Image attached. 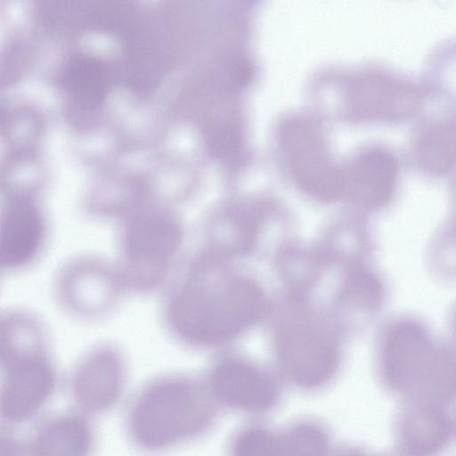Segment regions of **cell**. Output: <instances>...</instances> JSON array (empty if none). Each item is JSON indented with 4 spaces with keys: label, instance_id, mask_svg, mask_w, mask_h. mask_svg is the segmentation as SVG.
I'll list each match as a JSON object with an SVG mask.
<instances>
[{
    "label": "cell",
    "instance_id": "cell-15",
    "mask_svg": "<svg viewBox=\"0 0 456 456\" xmlns=\"http://www.w3.org/2000/svg\"><path fill=\"white\" fill-rule=\"evenodd\" d=\"M421 83L428 99L456 110V37L442 41L429 53Z\"/></svg>",
    "mask_w": 456,
    "mask_h": 456
},
{
    "label": "cell",
    "instance_id": "cell-17",
    "mask_svg": "<svg viewBox=\"0 0 456 456\" xmlns=\"http://www.w3.org/2000/svg\"><path fill=\"white\" fill-rule=\"evenodd\" d=\"M335 456H378L359 447H346ZM386 456V455H384Z\"/></svg>",
    "mask_w": 456,
    "mask_h": 456
},
{
    "label": "cell",
    "instance_id": "cell-7",
    "mask_svg": "<svg viewBox=\"0 0 456 456\" xmlns=\"http://www.w3.org/2000/svg\"><path fill=\"white\" fill-rule=\"evenodd\" d=\"M401 175L402 160L395 150L385 143L367 144L343 171L344 193L367 208H380L394 199Z\"/></svg>",
    "mask_w": 456,
    "mask_h": 456
},
{
    "label": "cell",
    "instance_id": "cell-16",
    "mask_svg": "<svg viewBox=\"0 0 456 456\" xmlns=\"http://www.w3.org/2000/svg\"><path fill=\"white\" fill-rule=\"evenodd\" d=\"M91 443L86 424L63 417L46 425L34 444V456H86Z\"/></svg>",
    "mask_w": 456,
    "mask_h": 456
},
{
    "label": "cell",
    "instance_id": "cell-18",
    "mask_svg": "<svg viewBox=\"0 0 456 456\" xmlns=\"http://www.w3.org/2000/svg\"><path fill=\"white\" fill-rule=\"evenodd\" d=\"M386 456H409V455H406V454L395 449L391 453L387 454Z\"/></svg>",
    "mask_w": 456,
    "mask_h": 456
},
{
    "label": "cell",
    "instance_id": "cell-5",
    "mask_svg": "<svg viewBox=\"0 0 456 456\" xmlns=\"http://www.w3.org/2000/svg\"><path fill=\"white\" fill-rule=\"evenodd\" d=\"M280 365L297 387L314 391L327 385L337 372L339 356L330 334L309 322L290 323L280 331Z\"/></svg>",
    "mask_w": 456,
    "mask_h": 456
},
{
    "label": "cell",
    "instance_id": "cell-12",
    "mask_svg": "<svg viewBox=\"0 0 456 456\" xmlns=\"http://www.w3.org/2000/svg\"><path fill=\"white\" fill-rule=\"evenodd\" d=\"M286 141L292 171L304 191L324 201L344 193L343 171L330 162L314 130L297 124L290 127Z\"/></svg>",
    "mask_w": 456,
    "mask_h": 456
},
{
    "label": "cell",
    "instance_id": "cell-8",
    "mask_svg": "<svg viewBox=\"0 0 456 456\" xmlns=\"http://www.w3.org/2000/svg\"><path fill=\"white\" fill-rule=\"evenodd\" d=\"M208 390L216 403L249 414L268 412L281 399L280 386L273 378L237 359L216 365L210 374Z\"/></svg>",
    "mask_w": 456,
    "mask_h": 456
},
{
    "label": "cell",
    "instance_id": "cell-14",
    "mask_svg": "<svg viewBox=\"0 0 456 456\" xmlns=\"http://www.w3.org/2000/svg\"><path fill=\"white\" fill-rule=\"evenodd\" d=\"M61 86L79 107H97L105 100L110 86L107 66L101 59L91 55L74 56L64 65Z\"/></svg>",
    "mask_w": 456,
    "mask_h": 456
},
{
    "label": "cell",
    "instance_id": "cell-3",
    "mask_svg": "<svg viewBox=\"0 0 456 456\" xmlns=\"http://www.w3.org/2000/svg\"><path fill=\"white\" fill-rule=\"evenodd\" d=\"M216 403L209 390L189 380L158 381L141 395L131 431L142 447L159 449L201 434L214 421Z\"/></svg>",
    "mask_w": 456,
    "mask_h": 456
},
{
    "label": "cell",
    "instance_id": "cell-1",
    "mask_svg": "<svg viewBox=\"0 0 456 456\" xmlns=\"http://www.w3.org/2000/svg\"><path fill=\"white\" fill-rule=\"evenodd\" d=\"M265 296L251 281L224 277L197 265L172 292L167 321L181 339L197 346L230 340L264 313Z\"/></svg>",
    "mask_w": 456,
    "mask_h": 456
},
{
    "label": "cell",
    "instance_id": "cell-13",
    "mask_svg": "<svg viewBox=\"0 0 456 456\" xmlns=\"http://www.w3.org/2000/svg\"><path fill=\"white\" fill-rule=\"evenodd\" d=\"M122 379L123 365L118 354L110 347L97 348L84 358L75 372V397L86 410H105L117 400Z\"/></svg>",
    "mask_w": 456,
    "mask_h": 456
},
{
    "label": "cell",
    "instance_id": "cell-10",
    "mask_svg": "<svg viewBox=\"0 0 456 456\" xmlns=\"http://www.w3.org/2000/svg\"><path fill=\"white\" fill-rule=\"evenodd\" d=\"M395 450L409 456H437L455 436L448 407L403 402L394 421Z\"/></svg>",
    "mask_w": 456,
    "mask_h": 456
},
{
    "label": "cell",
    "instance_id": "cell-19",
    "mask_svg": "<svg viewBox=\"0 0 456 456\" xmlns=\"http://www.w3.org/2000/svg\"><path fill=\"white\" fill-rule=\"evenodd\" d=\"M454 426H455V436H456V411L453 413Z\"/></svg>",
    "mask_w": 456,
    "mask_h": 456
},
{
    "label": "cell",
    "instance_id": "cell-11",
    "mask_svg": "<svg viewBox=\"0 0 456 456\" xmlns=\"http://www.w3.org/2000/svg\"><path fill=\"white\" fill-rule=\"evenodd\" d=\"M45 216L32 198L14 196L4 210L0 230V260L7 270L30 265L41 252L46 239Z\"/></svg>",
    "mask_w": 456,
    "mask_h": 456
},
{
    "label": "cell",
    "instance_id": "cell-2",
    "mask_svg": "<svg viewBox=\"0 0 456 456\" xmlns=\"http://www.w3.org/2000/svg\"><path fill=\"white\" fill-rule=\"evenodd\" d=\"M378 364L382 385L403 403H456V353L436 346L418 323L400 322L388 330Z\"/></svg>",
    "mask_w": 456,
    "mask_h": 456
},
{
    "label": "cell",
    "instance_id": "cell-9",
    "mask_svg": "<svg viewBox=\"0 0 456 456\" xmlns=\"http://www.w3.org/2000/svg\"><path fill=\"white\" fill-rule=\"evenodd\" d=\"M404 159L409 167L427 178L456 172V110L421 116L409 134Z\"/></svg>",
    "mask_w": 456,
    "mask_h": 456
},
{
    "label": "cell",
    "instance_id": "cell-6",
    "mask_svg": "<svg viewBox=\"0 0 456 456\" xmlns=\"http://www.w3.org/2000/svg\"><path fill=\"white\" fill-rule=\"evenodd\" d=\"M330 451L324 427L300 420L281 430L260 424L241 428L232 438L229 456H331Z\"/></svg>",
    "mask_w": 456,
    "mask_h": 456
},
{
    "label": "cell",
    "instance_id": "cell-4",
    "mask_svg": "<svg viewBox=\"0 0 456 456\" xmlns=\"http://www.w3.org/2000/svg\"><path fill=\"white\" fill-rule=\"evenodd\" d=\"M182 228L162 211L135 213L123 222L119 238L123 283L149 290L165 278L182 241Z\"/></svg>",
    "mask_w": 456,
    "mask_h": 456
}]
</instances>
